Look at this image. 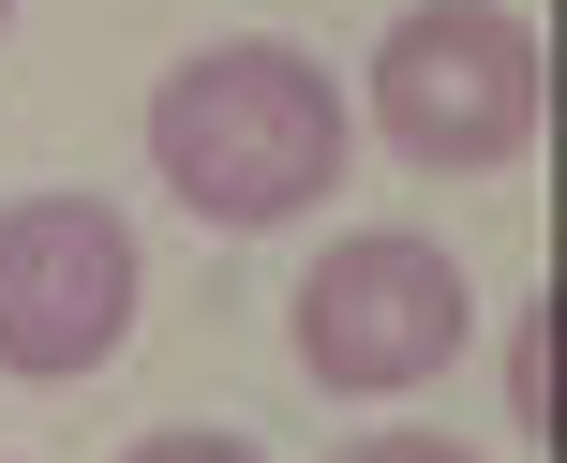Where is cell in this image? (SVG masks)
I'll use <instances>...</instances> for the list:
<instances>
[{"label": "cell", "mask_w": 567, "mask_h": 463, "mask_svg": "<svg viewBox=\"0 0 567 463\" xmlns=\"http://www.w3.org/2000/svg\"><path fill=\"white\" fill-rule=\"evenodd\" d=\"M493 374H508V419L538 434V419H553V299H523V315H508V359H493Z\"/></svg>", "instance_id": "5b68a950"}, {"label": "cell", "mask_w": 567, "mask_h": 463, "mask_svg": "<svg viewBox=\"0 0 567 463\" xmlns=\"http://www.w3.org/2000/svg\"><path fill=\"white\" fill-rule=\"evenodd\" d=\"M0 30H16V0H0Z\"/></svg>", "instance_id": "ba28073f"}, {"label": "cell", "mask_w": 567, "mask_h": 463, "mask_svg": "<svg viewBox=\"0 0 567 463\" xmlns=\"http://www.w3.org/2000/svg\"><path fill=\"white\" fill-rule=\"evenodd\" d=\"M120 463H269L255 434H209V419H165V434H135Z\"/></svg>", "instance_id": "8992f818"}, {"label": "cell", "mask_w": 567, "mask_h": 463, "mask_svg": "<svg viewBox=\"0 0 567 463\" xmlns=\"http://www.w3.org/2000/svg\"><path fill=\"white\" fill-rule=\"evenodd\" d=\"M538 30L508 0H403L389 45H373V135L433 179H478V165H523L538 150Z\"/></svg>", "instance_id": "7a4b0ae2"}, {"label": "cell", "mask_w": 567, "mask_h": 463, "mask_svg": "<svg viewBox=\"0 0 567 463\" xmlns=\"http://www.w3.org/2000/svg\"><path fill=\"white\" fill-rule=\"evenodd\" d=\"M284 329H299V374H313V389L389 404V389H433L463 344H478V285H463L449 239H419V225H359V239H329V255L299 269Z\"/></svg>", "instance_id": "3957f363"}, {"label": "cell", "mask_w": 567, "mask_h": 463, "mask_svg": "<svg viewBox=\"0 0 567 463\" xmlns=\"http://www.w3.org/2000/svg\"><path fill=\"white\" fill-rule=\"evenodd\" d=\"M135 299H150V255L105 195H16L0 209V374L60 389L90 359H120Z\"/></svg>", "instance_id": "277c9868"}, {"label": "cell", "mask_w": 567, "mask_h": 463, "mask_svg": "<svg viewBox=\"0 0 567 463\" xmlns=\"http://www.w3.org/2000/svg\"><path fill=\"white\" fill-rule=\"evenodd\" d=\"M343 150H359L343 75L313 45H269V30H225V45L165 60V90H150V179H165L195 225H225V239L329 209Z\"/></svg>", "instance_id": "6da1fadb"}, {"label": "cell", "mask_w": 567, "mask_h": 463, "mask_svg": "<svg viewBox=\"0 0 567 463\" xmlns=\"http://www.w3.org/2000/svg\"><path fill=\"white\" fill-rule=\"evenodd\" d=\"M343 463H478V449H449V434H359Z\"/></svg>", "instance_id": "52a82bcc"}]
</instances>
